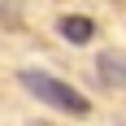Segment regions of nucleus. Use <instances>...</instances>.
<instances>
[{"instance_id": "nucleus-3", "label": "nucleus", "mask_w": 126, "mask_h": 126, "mask_svg": "<svg viewBox=\"0 0 126 126\" xmlns=\"http://www.w3.org/2000/svg\"><path fill=\"white\" fill-rule=\"evenodd\" d=\"M57 31H61V39H70V44H91L96 22H91V17H83V13H70V17H61V22H57Z\"/></svg>"}, {"instance_id": "nucleus-2", "label": "nucleus", "mask_w": 126, "mask_h": 126, "mask_svg": "<svg viewBox=\"0 0 126 126\" xmlns=\"http://www.w3.org/2000/svg\"><path fill=\"white\" fill-rule=\"evenodd\" d=\"M96 78L104 87H126V52H100L96 57Z\"/></svg>"}, {"instance_id": "nucleus-1", "label": "nucleus", "mask_w": 126, "mask_h": 126, "mask_svg": "<svg viewBox=\"0 0 126 126\" xmlns=\"http://www.w3.org/2000/svg\"><path fill=\"white\" fill-rule=\"evenodd\" d=\"M17 83H22V91H31L39 104H48V109H57V113H70V117H87V113H91V100H87L78 87H70L65 78H57V74L22 70Z\"/></svg>"}]
</instances>
